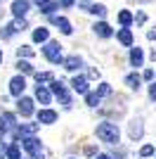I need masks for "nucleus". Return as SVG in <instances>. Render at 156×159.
I'll return each instance as SVG.
<instances>
[{
    "label": "nucleus",
    "instance_id": "f257e3e1",
    "mask_svg": "<svg viewBox=\"0 0 156 159\" xmlns=\"http://www.w3.org/2000/svg\"><path fill=\"white\" fill-rule=\"evenodd\" d=\"M97 138L102 140V143L116 145L118 138H121V131H118V126L114 124V121H104V124H99V126H97Z\"/></svg>",
    "mask_w": 156,
    "mask_h": 159
},
{
    "label": "nucleus",
    "instance_id": "f03ea898",
    "mask_svg": "<svg viewBox=\"0 0 156 159\" xmlns=\"http://www.w3.org/2000/svg\"><path fill=\"white\" fill-rule=\"evenodd\" d=\"M21 143H24V150L31 154V159H45V154H43V145H40L38 138L28 135V138H24Z\"/></svg>",
    "mask_w": 156,
    "mask_h": 159
},
{
    "label": "nucleus",
    "instance_id": "7ed1b4c3",
    "mask_svg": "<svg viewBox=\"0 0 156 159\" xmlns=\"http://www.w3.org/2000/svg\"><path fill=\"white\" fill-rule=\"evenodd\" d=\"M45 43H47V45L43 48V55H45V57L52 62V64L62 62V45H59L57 40H45Z\"/></svg>",
    "mask_w": 156,
    "mask_h": 159
},
{
    "label": "nucleus",
    "instance_id": "20e7f679",
    "mask_svg": "<svg viewBox=\"0 0 156 159\" xmlns=\"http://www.w3.org/2000/svg\"><path fill=\"white\" fill-rule=\"evenodd\" d=\"M50 90L57 95L59 100H62V105H64V107H71V98H69V93H66V86L62 83V81H50Z\"/></svg>",
    "mask_w": 156,
    "mask_h": 159
},
{
    "label": "nucleus",
    "instance_id": "39448f33",
    "mask_svg": "<svg viewBox=\"0 0 156 159\" xmlns=\"http://www.w3.org/2000/svg\"><path fill=\"white\" fill-rule=\"evenodd\" d=\"M24 88H26V79L24 76H14V79L10 81V93H12L14 98H21Z\"/></svg>",
    "mask_w": 156,
    "mask_h": 159
},
{
    "label": "nucleus",
    "instance_id": "423d86ee",
    "mask_svg": "<svg viewBox=\"0 0 156 159\" xmlns=\"http://www.w3.org/2000/svg\"><path fill=\"white\" fill-rule=\"evenodd\" d=\"M36 131H38V124H21V126L14 128V138H28V135H36Z\"/></svg>",
    "mask_w": 156,
    "mask_h": 159
},
{
    "label": "nucleus",
    "instance_id": "0eeeda50",
    "mask_svg": "<svg viewBox=\"0 0 156 159\" xmlns=\"http://www.w3.org/2000/svg\"><path fill=\"white\" fill-rule=\"evenodd\" d=\"M28 10H31V5H28L26 0H14L12 2V14L17 17V19H24Z\"/></svg>",
    "mask_w": 156,
    "mask_h": 159
},
{
    "label": "nucleus",
    "instance_id": "6e6552de",
    "mask_svg": "<svg viewBox=\"0 0 156 159\" xmlns=\"http://www.w3.org/2000/svg\"><path fill=\"white\" fill-rule=\"evenodd\" d=\"M17 109H19L21 116H31V114H33V100H31V98H19Z\"/></svg>",
    "mask_w": 156,
    "mask_h": 159
},
{
    "label": "nucleus",
    "instance_id": "1a4fd4ad",
    "mask_svg": "<svg viewBox=\"0 0 156 159\" xmlns=\"http://www.w3.org/2000/svg\"><path fill=\"white\" fill-rule=\"evenodd\" d=\"M62 64H64L66 71H76V69H80V66H83V60H80L78 55H71V57L62 60Z\"/></svg>",
    "mask_w": 156,
    "mask_h": 159
},
{
    "label": "nucleus",
    "instance_id": "9d476101",
    "mask_svg": "<svg viewBox=\"0 0 156 159\" xmlns=\"http://www.w3.org/2000/svg\"><path fill=\"white\" fill-rule=\"evenodd\" d=\"M71 86H73V90H76L78 95H85V93H88V79H85V76H73V79H71Z\"/></svg>",
    "mask_w": 156,
    "mask_h": 159
},
{
    "label": "nucleus",
    "instance_id": "9b49d317",
    "mask_svg": "<svg viewBox=\"0 0 156 159\" xmlns=\"http://www.w3.org/2000/svg\"><path fill=\"white\" fill-rule=\"evenodd\" d=\"M57 121V112L52 109H40L38 112V124H54Z\"/></svg>",
    "mask_w": 156,
    "mask_h": 159
},
{
    "label": "nucleus",
    "instance_id": "f8f14e48",
    "mask_svg": "<svg viewBox=\"0 0 156 159\" xmlns=\"http://www.w3.org/2000/svg\"><path fill=\"white\" fill-rule=\"evenodd\" d=\"M52 21L59 26V31L64 33V36H71L73 29H71V21H69V19H64V17H52Z\"/></svg>",
    "mask_w": 156,
    "mask_h": 159
},
{
    "label": "nucleus",
    "instance_id": "ddd939ff",
    "mask_svg": "<svg viewBox=\"0 0 156 159\" xmlns=\"http://www.w3.org/2000/svg\"><path fill=\"white\" fill-rule=\"evenodd\" d=\"M92 29H95V33H97V36H102V38H109L111 33H114V31H111V26L106 24V21H97V24H95Z\"/></svg>",
    "mask_w": 156,
    "mask_h": 159
},
{
    "label": "nucleus",
    "instance_id": "4468645a",
    "mask_svg": "<svg viewBox=\"0 0 156 159\" xmlns=\"http://www.w3.org/2000/svg\"><path fill=\"white\" fill-rule=\"evenodd\" d=\"M142 60H144L142 50H140V48H132V50H130V64L132 66H142Z\"/></svg>",
    "mask_w": 156,
    "mask_h": 159
},
{
    "label": "nucleus",
    "instance_id": "2eb2a0df",
    "mask_svg": "<svg viewBox=\"0 0 156 159\" xmlns=\"http://www.w3.org/2000/svg\"><path fill=\"white\" fill-rule=\"evenodd\" d=\"M36 98L40 100V105H50V90L45 86H38L36 88Z\"/></svg>",
    "mask_w": 156,
    "mask_h": 159
},
{
    "label": "nucleus",
    "instance_id": "dca6fc26",
    "mask_svg": "<svg viewBox=\"0 0 156 159\" xmlns=\"http://www.w3.org/2000/svg\"><path fill=\"white\" fill-rule=\"evenodd\" d=\"M50 38V31H47V29H36V31H33V40H36V43H45V40Z\"/></svg>",
    "mask_w": 156,
    "mask_h": 159
},
{
    "label": "nucleus",
    "instance_id": "f3484780",
    "mask_svg": "<svg viewBox=\"0 0 156 159\" xmlns=\"http://www.w3.org/2000/svg\"><path fill=\"white\" fill-rule=\"evenodd\" d=\"M118 40H121L123 45H132V31H130V29H121V31H118Z\"/></svg>",
    "mask_w": 156,
    "mask_h": 159
},
{
    "label": "nucleus",
    "instance_id": "a211bd4d",
    "mask_svg": "<svg viewBox=\"0 0 156 159\" xmlns=\"http://www.w3.org/2000/svg\"><path fill=\"white\" fill-rule=\"evenodd\" d=\"M130 138L132 140H137V138H142V124H140V121H132V124H130Z\"/></svg>",
    "mask_w": 156,
    "mask_h": 159
},
{
    "label": "nucleus",
    "instance_id": "6ab92c4d",
    "mask_svg": "<svg viewBox=\"0 0 156 159\" xmlns=\"http://www.w3.org/2000/svg\"><path fill=\"white\" fill-rule=\"evenodd\" d=\"M36 76V81H38V86H43V83H50V81H54V76H52L50 71H38V74H33Z\"/></svg>",
    "mask_w": 156,
    "mask_h": 159
},
{
    "label": "nucleus",
    "instance_id": "aec40b11",
    "mask_svg": "<svg viewBox=\"0 0 156 159\" xmlns=\"http://www.w3.org/2000/svg\"><path fill=\"white\" fill-rule=\"evenodd\" d=\"M7 159H21L19 157V145L17 143H12V145H7V154H5Z\"/></svg>",
    "mask_w": 156,
    "mask_h": 159
},
{
    "label": "nucleus",
    "instance_id": "412c9836",
    "mask_svg": "<svg viewBox=\"0 0 156 159\" xmlns=\"http://www.w3.org/2000/svg\"><path fill=\"white\" fill-rule=\"evenodd\" d=\"M125 83H128L132 90H137V88H140V76H137V74H128V76H125Z\"/></svg>",
    "mask_w": 156,
    "mask_h": 159
},
{
    "label": "nucleus",
    "instance_id": "4be33fe9",
    "mask_svg": "<svg viewBox=\"0 0 156 159\" xmlns=\"http://www.w3.org/2000/svg\"><path fill=\"white\" fill-rule=\"evenodd\" d=\"M85 12H92V14H99V17H104L106 14V7L104 5H90V7H83Z\"/></svg>",
    "mask_w": 156,
    "mask_h": 159
},
{
    "label": "nucleus",
    "instance_id": "5701e85b",
    "mask_svg": "<svg viewBox=\"0 0 156 159\" xmlns=\"http://www.w3.org/2000/svg\"><path fill=\"white\" fill-rule=\"evenodd\" d=\"M95 95H97L99 100H102V98H106V95H111V86H109V83H102V86H99L97 90H95Z\"/></svg>",
    "mask_w": 156,
    "mask_h": 159
},
{
    "label": "nucleus",
    "instance_id": "b1692460",
    "mask_svg": "<svg viewBox=\"0 0 156 159\" xmlns=\"http://www.w3.org/2000/svg\"><path fill=\"white\" fill-rule=\"evenodd\" d=\"M118 21H121L123 26H130V21H132V14H130L128 10H123V12L118 14Z\"/></svg>",
    "mask_w": 156,
    "mask_h": 159
},
{
    "label": "nucleus",
    "instance_id": "393cba45",
    "mask_svg": "<svg viewBox=\"0 0 156 159\" xmlns=\"http://www.w3.org/2000/svg\"><path fill=\"white\" fill-rule=\"evenodd\" d=\"M85 102H88L90 107H97V105H99V98H97L95 93H90V90H88V93H85Z\"/></svg>",
    "mask_w": 156,
    "mask_h": 159
},
{
    "label": "nucleus",
    "instance_id": "a878e982",
    "mask_svg": "<svg viewBox=\"0 0 156 159\" xmlns=\"http://www.w3.org/2000/svg\"><path fill=\"white\" fill-rule=\"evenodd\" d=\"M57 2H45V5H43V7H40V12H43V14H52V12H54V10H57Z\"/></svg>",
    "mask_w": 156,
    "mask_h": 159
},
{
    "label": "nucleus",
    "instance_id": "bb28decb",
    "mask_svg": "<svg viewBox=\"0 0 156 159\" xmlns=\"http://www.w3.org/2000/svg\"><path fill=\"white\" fill-rule=\"evenodd\" d=\"M17 55H19V60H21V57H31V55H33V50H31L28 45H21L19 50H17Z\"/></svg>",
    "mask_w": 156,
    "mask_h": 159
},
{
    "label": "nucleus",
    "instance_id": "cd10ccee",
    "mask_svg": "<svg viewBox=\"0 0 156 159\" xmlns=\"http://www.w3.org/2000/svg\"><path fill=\"white\" fill-rule=\"evenodd\" d=\"M17 66H19V71H24V74H33V66L28 64V62H24V60H19Z\"/></svg>",
    "mask_w": 156,
    "mask_h": 159
},
{
    "label": "nucleus",
    "instance_id": "c85d7f7f",
    "mask_svg": "<svg viewBox=\"0 0 156 159\" xmlns=\"http://www.w3.org/2000/svg\"><path fill=\"white\" fill-rule=\"evenodd\" d=\"M12 26H14V31L19 33V31H24V29H26V21L24 19H17V21H12Z\"/></svg>",
    "mask_w": 156,
    "mask_h": 159
},
{
    "label": "nucleus",
    "instance_id": "c756f323",
    "mask_svg": "<svg viewBox=\"0 0 156 159\" xmlns=\"http://www.w3.org/2000/svg\"><path fill=\"white\" fill-rule=\"evenodd\" d=\"M140 154H142V157H151V154H154V145H144L142 150H140Z\"/></svg>",
    "mask_w": 156,
    "mask_h": 159
},
{
    "label": "nucleus",
    "instance_id": "7c9ffc66",
    "mask_svg": "<svg viewBox=\"0 0 156 159\" xmlns=\"http://www.w3.org/2000/svg\"><path fill=\"white\" fill-rule=\"evenodd\" d=\"M5 154H7V145L0 140V159H5Z\"/></svg>",
    "mask_w": 156,
    "mask_h": 159
},
{
    "label": "nucleus",
    "instance_id": "2f4dec72",
    "mask_svg": "<svg viewBox=\"0 0 156 159\" xmlns=\"http://www.w3.org/2000/svg\"><path fill=\"white\" fill-rule=\"evenodd\" d=\"M149 98L156 100V83H151V86H149Z\"/></svg>",
    "mask_w": 156,
    "mask_h": 159
},
{
    "label": "nucleus",
    "instance_id": "473e14b6",
    "mask_svg": "<svg viewBox=\"0 0 156 159\" xmlns=\"http://www.w3.org/2000/svg\"><path fill=\"white\" fill-rule=\"evenodd\" d=\"M95 152H97V147H95V145H88V147H85V154H90V157H92Z\"/></svg>",
    "mask_w": 156,
    "mask_h": 159
},
{
    "label": "nucleus",
    "instance_id": "72a5a7b5",
    "mask_svg": "<svg viewBox=\"0 0 156 159\" xmlns=\"http://www.w3.org/2000/svg\"><path fill=\"white\" fill-rule=\"evenodd\" d=\"M57 5H62V7H71V5H73V0H59Z\"/></svg>",
    "mask_w": 156,
    "mask_h": 159
},
{
    "label": "nucleus",
    "instance_id": "f704fd0d",
    "mask_svg": "<svg viewBox=\"0 0 156 159\" xmlns=\"http://www.w3.org/2000/svg\"><path fill=\"white\" fill-rule=\"evenodd\" d=\"M88 76H90V79H99V71H97V69H90V71H88Z\"/></svg>",
    "mask_w": 156,
    "mask_h": 159
},
{
    "label": "nucleus",
    "instance_id": "c9c22d12",
    "mask_svg": "<svg viewBox=\"0 0 156 159\" xmlns=\"http://www.w3.org/2000/svg\"><path fill=\"white\" fill-rule=\"evenodd\" d=\"M142 76H144V79H147V81H151V79H154V71H151V69H147V71H144Z\"/></svg>",
    "mask_w": 156,
    "mask_h": 159
},
{
    "label": "nucleus",
    "instance_id": "e433bc0d",
    "mask_svg": "<svg viewBox=\"0 0 156 159\" xmlns=\"http://www.w3.org/2000/svg\"><path fill=\"white\" fill-rule=\"evenodd\" d=\"M5 131H7V126H5V124H2V116H0V138L5 135Z\"/></svg>",
    "mask_w": 156,
    "mask_h": 159
},
{
    "label": "nucleus",
    "instance_id": "4c0bfd02",
    "mask_svg": "<svg viewBox=\"0 0 156 159\" xmlns=\"http://www.w3.org/2000/svg\"><path fill=\"white\" fill-rule=\"evenodd\" d=\"M147 38H149V40H154V38H156V29H151V31L147 33Z\"/></svg>",
    "mask_w": 156,
    "mask_h": 159
},
{
    "label": "nucleus",
    "instance_id": "58836bf2",
    "mask_svg": "<svg viewBox=\"0 0 156 159\" xmlns=\"http://www.w3.org/2000/svg\"><path fill=\"white\" fill-rule=\"evenodd\" d=\"M95 159H114V157H109V154H97Z\"/></svg>",
    "mask_w": 156,
    "mask_h": 159
},
{
    "label": "nucleus",
    "instance_id": "ea45409f",
    "mask_svg": "<svg viewBox=\"0 0 156 159\" xmlns=\"http://www.w3.org/2000/svg\"><path fill=\"white\" fill-rule=\"evenodd\" d=\"M36 2H38V7H43L45 2H50V0H36Z\"/></svg>",
    "mask_w": 156,
    "mask_h": 159
},
{
    "label": "nucleus",
    "instance_id": "a19ab883",
    "mask_svg": "<svg viewBox=\"0 0 156 159\" xmlns=\"http://www.w3.org/2000/svg\"><path fill=\"white\" fill-rule=\"evenodd\" d=\"M0 62H2V48H0Z\"/></svg>",
    "mask_w": 156,
    "mask_h": 159
}]
</instances>
